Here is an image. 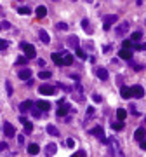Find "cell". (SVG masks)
<instances>
[{"instance_id":"1","label":"cell","mask_w":146,"mask_h":157,"mask_svg":"<svg viewBox=\"0 0 146 157\" xmlns=\"http://www.w3.org/2000/svg\"><path fill=\"white\" fill-rule=\"evenodd\" d=\"M21 47L24 49V56H26L28 59H31V58H35V56H37V51H35V47H33L31 44H24V42H23V44H21Z\"/></svg>"},{"instance_id":"2","label":"cell","mask_w":146,"mask_h":157,"mask_svg":"<svg viewBox=\"0 0 146 157\" xmlns=\"http://www.w3.org/2000/svg\"><path fill=\"white\" fill-rule=\"evenodd\" d=\"M38 93H40V94H45V96H51V94L56 93V87L51 86V84H44V86L38 87Z\"/></svg>"},{"instance_id":"3","label":"cell","mask_w":146,"mask_h":157,"mask_svg":"<svg viewBox=\"0 0 146 157\" xmlns=\"http://www.w3.org/2000/svg\"><path fill=\"white\" fill-rule=\"evenodd\" d=\"M117 19H118V16H117V14L106 16V17H104V24H103V28H104V30H110V28H111V24H113V23H117Z\"/></svg>"},{"instance_id":"4","label":"cell","mask_w":146,"mask_h":157,"mask_svg":"<svg viewBox=\"0 0 146 157\" xmlns=\"http://www.w3.org/2000/svg\"><path fill=\"white\" fill-rule=\"evenodd\" d=\"M3 133H5V136H7V138H12V136L16 135V128H14L12 124L5 122V124H3Z\"/></svg>"},{"instance_id":"5","label":"cell","mask_w":146,"mask_h":157,"mask_svg":"<svg viewBox=\"0 0 146 157\" xmlns=\"http://www.w3.org/2000/svg\"><path fill=\"white\" fill-rule=\"evenodd\" d=\"M94 73H96L101 80H106V79H108V70H106V68H103V66H98V68L94 70Z\"/></svg>"},{"instance_id":"6","label":"cell","mask_w":146,"mask_h":157,"mask_svg":"<svg viewBox=\"0 0 146 157\" xmlns=\"http://www.w3.org/2000/svg\"><path fill=\"white\" fill-rule=\"evenodd\" d=\"M92 135H94V136H98V138H99V140H101L103 143H106V138H104V131H103V128H101V126L94 128V129H92Z\"/></svg>"},{"instance_id":"7","label":"cell","mask_w":146,"mask_h":157,"mask_svg":"<svg viewBox=\"0 0 146 157\" xmlns=\"http://www.w3.org/2000/svg\"><path fill=\"white\" fill-rule=\"evenodd\" d=\"M131 91H132V96L134 98H143L145 96V89L141 86H134V87H131Z\"/></svg>"},{"instance_id":"8","label":"cell","mask_w":146,"mask_h":157,"mask_svg":"<svg viewBox=\"0 0 146 157\" xmlns=\"http://www.w3.org/2000/svg\"><path fill=\"white\" fill-rule=\"evenodd\" d=\"M66 42H68V47H71V49H77L78 47V37L77 35H70Z\"/></svg>"},{"instance_id":"9","label":"cell","mask_w":146,"mask_h":157,"mask_svg":"<svg viewBox=\"0 0 146 157\" xmlns=\"http://www.w3.org/2000/svg\"><path fill=\"white\" fill-rule=\"evenodd\" d=\"M38 37H40V40H42L44 44H51V37H49V33H47L45 30H40V31H38Z\"/></svg>"},{"instance_id":"10","label":"cell","mask_w":146,"mask_h":157,"mask_svg":"<svg viewBox=\"0 0 146 157\" xmlns=\"http://www.w3.org/2000/svg\"><path fill=\"white\" fill-rule=\"evenodd\" d=\"M118 56H120L122 59H127V61H131V59H132V52H131L129 49H122V51L118 52Z\"/></svg>"},{"instance_id":"11","label":"cell","mask_w":146,"mask_h":157,"mask_svg":"<svg viewBox=\"0 0 146 157\" xmlns=\"http://www.w3.org/2000/svg\"><path fill=\"white\" fill-rule=\"evenodd\" d=\"M56 150H57V147H56V143H49L47 147H45V156H54L56 154Z\"/></svg>"},{"instance_id":"12","label":"cell","mask_w":146,"mask_h":157,"mask_svg":"<svg viewBox=\"0 0 146 157\" xmlns=\"http://www.w3.org/2000/svg\"><path fill=\"white\" fill-rule=\"evenodd\" d=\"M35 12H37V17H45L47 16V7L45 5H38Z\"/></svg>"},{"instance_id":"13","label":"cell","mask_w":146,"mask_h":157,"mask_svg":"<svg viewBox=\"0 0 146 157\" xmlns=\"http://www.w3.org/2000/svg\"><path fill=\"white\" fill-rule=\"evenodd\" d=\"M19 79H23V80H28L30 77H31V70H28V68H24V70H19Z\"/></svg>"},{"instance_id":"14","label":"cell","mask_w":146,"mask_h":157,"mask_svg":"<svg viewBox=\"0 0 146 157\" xmlns=\"http://www.w3.org/2000/svg\"><path fill=\"white\" fill-rule=\"evenodd\" d=\"M129 31V23H122L118 28H117V35H124Z\"/></svg>"},{"instance_id":"15","label":"cell","mask_w":146,"mask_h":157,"mask_svg":"<svg viewBox=\"0 0 146 157\" xmlns=\"http://www.w3.org/2000/svg\"><path fill=\"white\" fill-rule=\"evenodd\" d=\"M68 112H73V110L70 108V105H64V107H61V108H59V110H57L56 114H57L59 117H64V115H66Z\"/></svg>"},{"instance_id":"16","label":"cell","mask_w":146,"mask_h":157,"mask_svg":"<svg viewBox=\"0 0 146 157\" xmlns=\"http://www.w3.org/2000/svg\"><path fill=\"white\" fill-rule=\"evenodd\" d=\"M38 152H40V147H38L37 143H31V145L28 147V154H30V156H37Z\"/></svg>"},{"instance_id":"17","label":"cell","mask_w":146,"mask_h":157,"mask_svg":"<svg viewBox=\"0 0 146 157\" xmlns=\"http://www.w3.org/2000/svg\"><path fill=\"white\" fill-rule=\"evenodd\" d=\"M146 136V131L143 129V128H139V129H136V133H134V138L138 140V142H141L143 138Z\"/></svg>"},{"instance_id":"18","label":"cell","mask_w":146,"mask_h":157,"mask_svg":"<svg viewBox=\"0 0 146 157\" xmlns=\"http://www.w3.org/2000/svg\"><path fill=\"white\" fill-rule=\"evenodd\" d=\"M52 61L56 65H63V54L61 52H52Z\"/></svg>"},{"instance_id":"19","label":"cell","mask_w":146,"mask_h":157,"mask_svg":"<svg viewBox=\"0 0 146 157\" xmlns=\"http://www.w3.org/2000/svg\"><path fill=\"white\" fill-rule=\"evenodd\" d=\"M120 94H122V98H132V91H131V87H122L120 89Z\"/></svg>"},{"instance_id":"20","label":"cell","mask_w":146,"mask_h":157,"mask_svg":"<svg viewBox=\"0 0 146 157\" xmlns=\"http://www.w3.org/2000/svg\"><path fill=\"white\" fill-rule=\"evenodd\" d=\"M31 105H33V101H30V100H28V101H23V103L19 105V110H21V112H28V110L31 108Z\"/></svg>"},{"instance_id":"21","label":"cell","mask_w":146,"mask_h":157,"mask_svg":"<svg viewBox=\"0 0 146 157\" xmlns=\"http://www.w3.org/2000/svg\"><path fill=\"white\" fill-rule=\"evenodd\" d=\"M37 108H40V110H49V108H51V103L40 100V101H37Z\"/></svg>"},{"instance_id":"22","label":"cell","mask_w":146,"mask_h":157,"mask_svg":"<svg viewBox=\"0 0 146 157\" xmlns=\"http://www.w3.org/2000/svg\"><path fill=\"white\" fill-rule=\"evenodd\" d=\"M125 117H127V112H125L124 108H118V110H117V119H118V121H125Z\"/></svg>"},{"instance_id":"23","label":"cell","mask_w":146,"mask_h":157,"mask_svg":"<svg viewBox=\"0 0 146 157\" xmlns=\"http://www.w3.org/2000/svg\"><path fill=\"white\" fill-rule=\"evenodd\" d=\"M73 63V56L71 54H63V65H71Z\"/></svg>"},{"instance_id":"24","label":"cell","mask_w":146,"mask_h":157,"mask_svg":"<svg viewBox=\"0 0 146 157\" xmlns=\"http://www.w3.org/2000/svg\"><path fill=\"white\" fill-rule=\"evenodd\" d=\"M111 128H113L115 131H120V129L124 128V121H117V122H111Z\"/></svg>"},{"instance_id":"25","label":"cell","mask_w":146,"mask_h":157,"mask_svg":"<svg viewBox=\"0 0 146 157\" xmlns=\"http://www.w3.org/2000/svg\"><path fill=\"white\" fill-rule=\"evenodd\" d=\"M47 133L52 135V136H57V135H59V131H57L56 126H47Z\"/></svg>"},{"instance_id":"26","label":"cell","mask_w":146,"mask_h":157,"mask_svg":"<svg viewBox=\"0 0 146 157\" xmlns=\"http://www.w3.org/2000/svg\"><path fill=\"white\" fill-rule=\"evenodd\" d=\"M38 77L45 80V79H51V77H52V73H51V72H47V70H44V72L40 70V73H38Z\"/></svg>"},{"instance_id":"27","label":"cell","mask_w":146,"mask_h":157,"mask_svg":"<svg viewBox=\"0 0 146 157\" xmlns=\"http://www.w3.org/2000/svg\"><path fill=\"white\" fill-rule=\"evenodd\" d=\"M17 12H19V14H23V16H28L31 10H30V7H19V9H17Z\"/></svg>"},{"instance_id":"28","label":"cell","mask_w":146,"mask_h":157,"mask_svg":"<svg viewBox=\"0 0 146 157\" xmlns=\"http://www.w3.org/2000/svg\"><path fill=\"white\" fill-rule=\"evenodd\" d=\"M75 52H77V56H78V58H82V59H85V58H87V54H85L80 47H77V49H75Z\"/></svg>"},{"instance_id":"29","label":"cell","mask_w":146,"mask_h":157,"mask_svg":"<svg viewBox=\"0 0 146 157\" xmlns=\"http://www.w3.org/2000/svg\"><path fill=\"white\" fill-rule=\"evenodd\" d=\"M31 131H33V124H31V122H24V133L30 135Z\"/></svg>"},{"instance_id":"30","label":"cell","mask_w":146,"mask_h":157,"mask_svg":"<svg viewBox=\"0 0 146 157\" xmlns=\"http://www.w3.org/2000/svg\"><path fill=\"white\" fill-rule=\"evenodd\" d=\"M82 28H85V31H87V33H91V31H92V30L89 28V21H87V19H82Z\"/></svg>"},{"instance_id":"31","label":"cell","mask_w":146,"mask_h":157,"mask_svg":"<svg viewBox=\"0 0 146 157\" xmlns=\"http://www.w3.org/2000/svg\"><path fill=\"white\" fill-rule=\"evenodd\" d=\"M10 28V23L9 21H2L0 23V30H9Z\"/></svg>"},{"instance_id":"32","label":"cell","mask_w":146,"mask_h":157,"mask_svg":"<svg viewBox=\"0 0 146 157\" xmlns=\"http://www.w3.org/2000/svg\"><path fill=\"white\" fill-rule=\"evenodd\" d=\"M56 28H57V30H61V31H64V30H68V24H66V23H57V24H56Z\"/></svg>"},{"instance_id":"33","label":"cell","mask_w":146,"mask_h":157,"mask_svg":"<svg viewBox=\"0 0 146 157\" xmlns=\"http://www.w3.org/2000/svg\"><path fill=\"white\" fill-rule=\"evenodd\" d=\"M26 61H28V58H26V56H21V58L16 59V65H24Z\"/></svg>"},{"instance_id":"34","label":"cell","mask_w":146,"mask_h":157,"mask_svg":"<svg viewBox=\"0 0 146 157\" xmlns=\"http://www.w3.org/2000/svg\"><path fill=\"white\" fill-rule=\"evenodd\" d=\"M7 47H9V42L3 40V38H0V51H3V49H7Z\"/></svg>"},{"instance_id":"35","label":"cell","mask_w":146,"mask_h":157,"mask_svg":"<svg viewBox=\"0 0 146 157\" xmlns=\"http://www.w3.org/2000/svg\"><path fill=\"white\" fill-rule=\"evenodd\" d=\"M141 38V31H134L132 33V42H136V40H139Z\"/></svg>"},{"instance_id":"36","label":"cell","mask_w":146,"mask_h":157,"mask_svg":"<svg viewBox=\"0 0 146 157\" xmlns=\"http://www.w3.org/2000/svg\"><path fill=\"white\" fill-rule=\"evenodd\" d=\"M66 147L73 149V147H75V140H73V138H68V140H66Z\"/></svg>"},{"instance_id":"37","label":"cell","mask_w":146,"mask_h":157,"mask_svg":"<svg viewBox=\"0 0 146 157\" xmlns=\"http://www.w3.org/2000/svg\"><path fill=\"white\" fill-rule=\"evenodd\" d=\"M5 87H7V94L12 96V86H10V82H5Z\"/></svg>"},{"instance_id":"38","label":"cell","mask_w":146,"mask_h":157,"mask_svg":"<svg viewBox=\"0 0 146 157\" xmlns=\"http://www.w3.org/2000/svg\"><path fill=\"white\" fill-rule=\"evenodd\" d=\"M92 100H94L96 103H101V101H103V96H101V94H94V96H92Z\"/></svg>"},{"instance_id":"39","label":"cell","mask_w":146,"mask_h":157,"mask_svg":"<svg viewBox=\"0 0 146 157\" xmlns=\"http://www.w3.org/2000/svg\"><path fill=\"white\" fill-rule=\"evenodd\" d=\"M129 47H132V40H125L124 42V49H129Z\"/></svg>"},{"instance_id":"40","label":"cell","mask_w":146,"mask_h":157,"mask_svg":"<svg viewBox=\"0 0 146 157\" xmlns=\"http://www.w3.org/2000/svg\"><path fill=\"white\" fill-rule=\"evenodd\" d=\"M73 157H85V152H84V150H78V152L73 154Z\"/></svg>"},{"instance_id":"41","label":"cell","mask_w":146,"mask_h":157,"mask_svg":"<svg viewBox=\"0 0 146 157\" xmlns=\"http://www.w3.org/2000/svg\"><path fill=\"white\" fill-rule=\"evenodd\" d=\"M87 115H89V117H92V115H94V108H92V107H89V108H87Z\"/></svg>"},{"instance_id":"42","label":"cell","mask_w":146,"mask_h":157,"mask_svg":"<svg viewBox=\"0 0 146 157\" xmlns=\"http://www.w3.org/2000/svg\"><path fill=\"white\" fill-rule=\"evenodd\" d=\"M139 147H141L143 150H146V140H145V138H143V140L139 142Z\"/></svg>"},{"instance_id":"43","label":"cell","mask_w":146,"mask_h":157,"mask_svg":"<svg viewBox=\"0 0 146 157\" xmlns=\"http://www.w3.org/2000/svg\"><path fill=\"white\" fill-rule=\"evenodd\" d=\"M131 112H132V114H134V115H139V112H138V110H136V107H134V105H131Z\"/></svg>"},{"instance_id":"44","label":"cell","mask_w":146,"mask_h":157,"mask_svg":"<svg viewBox=\"0 0 146 157\" xmlns=\"http://www.w3.org/2000/svg\"><path fill=\"white\" fill-rule=\"evenodd\" d=\"M33 115H35V117H40V108H38V110H33Z\"/></svg>"},{"instance_id":"45","label":"cell","mask_w":146,"mask_h":157,"mask_svg":"<svg viewBox=\"0 0 146 157\" xmlns=\"http://www.w3.org/2000/svg\"><path fill=\"white\" fill-rule=\"evenodd\" d=\"M17 142H19V143H23V142H24V136H23V135H19V136H17Z\"/></svg>"},{"instance_id":"46","label":"cell","mask_w":146,"mask_h":157,"mask_svg":"<svg viewBox=\"0 0 146 157\" xmlns=\"http://www.w3.org/2000/svg\"><path fill=\"white\" fill-rule=\"evenodd\" d=\"M5 149H7V143L2 142V143H0V150H5Z\"/></svg>"},{"instance_id":"47","label":"cell","mask_w":146,"mask_h":157,"mask_svg":"<svg viewBox=\"0 0 146 157\" xmlns=\"http://www.w3.org/2000/svg\"><path fill=\"white\" fill-rule=\"evenodd\" d=\"M85 2H89V3H91V2H92V0H85Z\"/></svg>"},{"instance_id":"48","label":"cell","mask_w":146,"mask_h":157,"mask_svg":"<svg viewBox=\"0 0 146 157\" xmlns=\"http://www.w3.org/2000/svg\"><path fill=\"white\" fill-rule=\"evenodd\" d=\"M145 121H146V117H145Z\"/></svg>"},{"instance_id":"49","label":"cell","mask_w":146,"mask_h":157,"mask_svg":"<svg viewBox=\"0 0 146 157\" xmlns=\"http://www.w3.org/2000/svg\"><path fill=\"white\" fill-rule=\"evenodd\" d=\"M54 2H56V0H54Z\"/></svg>"}]
</instances>
